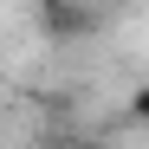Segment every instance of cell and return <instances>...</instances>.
I'll return each instance as SVG.
<instances>
[]
</instances>
